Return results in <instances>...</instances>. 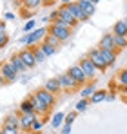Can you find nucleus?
Listing matches in <instances>:
<instances>
[{
    "mask_svg": "<svg viewBox=\"0 0 127 134\" xmlns=\"http://www.w3.org/2000/svg\"><path fill=\"white\" fill-rule=\"evenodd\" d=\"M67 74H69L75 82H78L80 85L85 83V80H87V76H85V72L82 71V67H80V65H71V67H69V71H67Z\"/></svg>",
    "mask_w": 127,
    "mask_h": 134,
    "instance_id": "1a4fd4ad",
    "label": "nucleus"
},
{
    "mask_svg": "<svg viewBox=\"0 0 127 134\" xmlns=\"http://www.w3.org/2000/svg\"><path fill=\"white\" fill-rule=\"evenodd\" d=\"M18 74H20V72L17 71V67L13 65L11 62H4V64H2V83H4V85L17 82V76H18Z\"/></svg>",
    "mask_w": 127,
    "mask_h": 134,
    "instance_id": "7ed1b4c3",
    "label": "nucleus"
},
{
    "mask_svg": "<svg viewBox=\"0 0 127 134\" xmlns=\"http://www.w3.org/2000/svg\"><path fill=\"white\" fill-rule=\"evenodd\" d=\"M78 65L82 67V71L85 72V76H87V80H89V78H93V76H94V72L98 71V69L94 67V64H93V62H91L89 58H84V60H82V62H80Z\"/></svg>",
    "mask_w": 127,
    "mask_h": 134,
    "instance_id": "9b49d317",
    "label": "nucleus"
},
{
    "mask_svg": "<svg viewBox=\"0 0 127 134\" xmlns=\"http://www.w3.org/2000/svg\"><path fill=\"white\" fill-rule=\"evenodd\" d=\"M58 82H60L62 89H73V87H78V85H80V83L75 82L69 74H60V76H58Z\"/></svg>",
    "mask_w": 127,
    "mask_h": 134,
    "instance_id": "ddd939ff",
    "label": "nucleus"
},
{
    "mask_svg": "<svg viewBox=\"0 0 127 134\" xmlns=\"http://www.w3.org/2000/svg\"><path fill=\"white\" fill-rule=\"evenodd\" d=\"M7 40H9L7 35H0V47H6L7 45Z\"/></svg>",
    "mask_w": 127,
    "mask_h": 134,
    "instance_id": "c9c22d12",
    "label": "nucleus"
},
{
    "mask_svg": "<svg viewBox=\"0 0 127 134\" xmlns=\"http://www.w3.org/2000/svg\"><path fill=\"white\" fill-rule=\"evenodd\" d=\"M62 123H65V116H64L62 112H56V114L53 116V120H51V125H53L55 129H58V127H62Z\"/></svg>",
    "mask_w": 127,
    "mask_h": 134,
    "instance_id": "4be33fe9",
    "label": "nucleus"
},
{
    "mask_svg": "<svg viewBox=\"0 0 127 134\" xmlns=\"http://www.w3.org/2000/svg\"><path fill=\"white\" fill-rule=\"evenodd\" d=\"M118 82H120V85H127V69L118 72Z\"/></svg>",
    "mask_w": 127,
    "mask_h": 134,
    "instance_id": "2f4dec72",
    "label": "nucleus"
},
{
    "mask_svg": "<svg viewBox=\"0 0 127 134\" xmlns=\"http://www.w3.org/2000/svg\"><path fill=\"white\" fill-rule=\"evenodd\" d=\"M20 112H35V107H33V103H31L29 98L24 100V102L20 103Z\"/></svg>",
    "mask_w": 127,
    "mask_h": 134,
    "instance_id": "a878e982",
    "label": "nucleus"
},
{
    "mask_svg": "<svg viewBox=\"0 0 127 134\" xmlns=\"http://www.w3.org/2000/svg\"><path fill=\"white\" fill-rule=\"evenodd\" d=\"M44 123H45L44 120H36V121L31 125V131H29V132H40V131H42V127H44Z\"/></svg>",
    "mask_w": 127,
    "mask_h": 134,
    "instance_id": "7c9ffc66",
    "label": "nucleus"
},
{
    "mask_svg": "<svg viewBox=\"0 0 127 134\" xmlns=\"http://www.w3.org/2000/svg\"><path fill=\"white\" fill-rule=\"evenodd\" d=\"M125 69H127V67H125Z\"/></svg>",
    "mask_w": 127,
    "mask_h": 134,
    "instance_id": "49530a36",
    "label": "nucleus"
},
{
    "mask_svg": "<svg viewBox=\"0 0 127 134\" xmlns=\"http://www.w3.org/2000/svg\"><path fill=\"white\" fill-rule=\"evenodd\" d=\"M33 51H35V56H36V62H38V64H40V62H45L47 56H45V53L42 51L40 45H38V47H33Z\"/></svg>",
    "mask_w": 127,
    "mask_h": 134,
    "instance_id": "cd10ccee",
    "label": "nucleus"
},
{
    "mask_svg": "<svg viewBox=\"0 0 127 134\" xmlns=\"http://www.w3.org/2000/svg\"><path fill=\"white\" fill-rule=\"evenodd\" d=\"M9 62L17 67V71H18V72H25V71H27V67H25V64H24V60L20 58V54H13Z\"/></svg>",
    "mask_w": 127,
    "mask_h": 134,
    "instance_id": "6ab92c4d",
    "label": "nucleus"
},
{
    "mask_svg": "<svg viewBox=\"0 0 127 134\" xmlns=\"http://www.w3.org/2000/svg\"><path fill=\"white\" fill-rule=\"evenodd\" d=\"M47 35H49V29H45V27H38V29H35V31H31V33H25V35L20 38V44L31 47V45L36 44L38 40H42V42H44Z\"/></svg>",
    "mask_w": 127,
    "mask_h": 134,
    "instance_id": "f257e3e1",
    "label": "nucleus"
},
{
    "mask_svg": "<svg viewBox=\"0 0 127 134\" xmlns=\"http://www.w3.org/2000/svg\"><path fill=\"white\" fill-rule=\"evenodd\" d=\"M105 98H107V92H105V91H96V92L89 98V102H91V103H100V102H104Z\"/></svg>",
    "mask_w": 127,
    "mask_h": 134,
    "instance_id": "412c9836",
    "label": "nucleus"
},
{
    "mask_svg": "<svg viewBox=\"0 0 127 134\" xmlns=\"http://www.w3.org/2000/svg\"><path fill=\"white\" fill-rule=\"evenodd\" d=\"M113 35H116V36H127V24H125V20H118V22L114 24Z\"/></svg>",
    "mask_w": 127,
    "mask_h": 134,
    "instance_id": "dca6fc26",
    "label": "nucleus"
},
{
    "mask_svg": "<svg viewBox=\"0 0 127 134\" xmlns=\"http://www.w3.org/2000/svg\"><path fill=\"white\" fill-rule=\"evenodd\" d=\"M75 118H76V111H75V112H69V114L65 116V123H69V125H73V121H75Z\"/></svg>",
    "mask_w": 127,
    "mask_h": 134,
    "instance_id": "72a5a7b5",
    "label": "nucleus"
},
{
    "mask_svg": "<svg viewBox=\"0 0 127 134\" xmlns=\"http://www.w3.org/2000/svg\"><path fill=\"white\" fill-rule=\"evenodd\" d=\"M114 98H116V94H114V92H113V94H107V98H105V100H109V102H113V100H114Z\"/></svg>",
    "mask_w": 127,
    "mask_h": 134,
    "instance_id": "ea45409f",
    "label": "nucleus"
},
{
    "mask_svg": "<svg viewBox=\"0 0 127 134\" xmlns=\"http://www.w3.org/2000/svg\"><path fill=\"white\" fill-rule=\"evenodd\" d=\"M38 120L36 112H20V129L22 131H31V125Z\"/></svg>",
    "mask_w": 127,
    "mask_h": 134,
    "instance_id": "423d86ee",
    "label": "nucleus"
},
{
    "mask_svg": "<svg viewBox=\"0 0 127 134\" xmlns=\"http://www.w3.org/2000/svg\"><path fill=\"white\" fill-rule=\"evenodd\" d=\"M2 127H11V129H20V116H15V114H9L6 120H4V125Z\"/></svg>",
    "mask_w": 127,
    "mask_h": 134,
    "instance_id": "2eb2a0df",
    "label": "nucleus"
},
{
    "mask_svg": "<svg viewBox=\"0 0 127 134\" xmlns=\"http://www.w3.org/2000/svg\"><path fill=\"white\" fill-rule=\"evenodd\" d=\"M15 18H17V16H15L13 13H6V15H4V20H15Z\"/></svg>",
    "mask_w": 127,
    "mask_h": 134,
    "instance_id": "4c0bfd02",
    "label": "nucleus"
},
{
    "mask_svg": "<svg viewBox=\"0 0 127 134\" xmlns=\"http://www.w3.org/2000/svg\"><path fill=\"white\" fill-rule=\"evenodd\" d=\"M58 15H60V18H58L56 22H62V24H65V25H69V27H75V25L78 24V20L75 18V15L69 11V7H67L65 4L58 7Z\"/></svg>",
    "mask_w": 127,
    "mask_h": 134,
    "instance_id": "20e7f679",
    "label": "nucleus"
},
{
    "mask_svg": "<svg viewBox=\"0 0 127 134\" xmlns=\"http://www.w3.org/2000/svg\"><path fill=\"white\" fill-rule=\"evenodd\" d=\"M24 31H25V33H31V31H35V20H29V22H25V25H24Z\"/></svg>",
    "mask_w": 127,
    "mask_h": 134,
    "instance_id": "473e14b6",
    "label": "nucleus"
},
{
    "mask_svg": "<svg viewBox=\"0 0 127 134\" xmlns=\"http://www.w3.org/2000/svg\"><path fill=\"white\" fill-rule=\"evenodd\" d=\"M87 58L94 64L96 69H100V71H105V69H107V64H105V60H104V56H102V51H100V49H93V51H89V56H87Z\"/></svg>",
    "mask_w": 127,
    "mask_h": 134,
    "instance_id": "0eeeda50",
    "label": "nucleus"
},
{
    "mask_svg": "<svg viewBox=\"0 0 127 134\" xmlns=\"http://www.w3.org/2000/svg\"><path fill=\"white\" fill-rule=\"evenodd\" d=\"M78 2H84V4H96V0H78Z\"/></svg>",
    "mask_w": 127,
    "mask_h": 134,
    "instance_id": "a19ab883",
    "label": "nucleus"
},
{
    "mask_svg": "<svg viewBox=\"0 0 127 134\" xmlns=\"http://www.w3.org/2000/svg\"><path fill=\"white\" fill-rule=\"evenodd\" d=\"M80 4V7H82V11H84V15L87 18H91L93 15H94V11H96V4H84V2H78Z\"/></svg>",
    "mask_w": 127,
    "mask_h": 134,
    "instance_id": "aec40b11",
    "label": "nucleus"
},
{
    "mask_svg": "<svg viewBox=\"0 0 127 134\" xmlns=\"http://www.w3.org/2000/svg\"><path fill=\"white\" fill-rule=\"evenodd\" d=\"M44 42H47V44H51L53 47H58V44H60V40H58V38H56L55 35H51V33H49V35L45 36V40H44Z\"/></svg>",
    "mask_w": 127,
    "mask_h": 134,
    "instance_id": "c756f323",
    "label": "nucleus"
},
{
    "mask_svg": "<svg viewBox=\"0 0 127 134\" xmlns=\"http://www.w3.org/2000/svg\"><path fill=\"white\" fill-rule=\"evenodd\" d=\"M29 100H31V103H33V107H35V112H36V114H47V112H49V109H47L42 102L36 98V94H31Z\"/></svg>",
    "mask_w": 127,
    "mask_h": 134,
    "instance_id": "4468645a",
    "label": "nucleus"
},
{
    "mask_svg": "<svg viewBox=\"0 0 127 134\" xmlns=\"http://www.w3.org/2000/svg\"><path fill=\"white\" fill-rule=\"evenodd\" d=\"M2 132L4 134H20L18 129H11V127H2Z\"/></svg>",
    "mask_w": 127,
    "mask_h": 134,
    "instance_id": "f704fd0d",
    "label": "nucleus"
},
{
    "mask_svg": "<svg viewBox=\"0 0 127 134\" xmlns=\"http://www.w3.org/2000/svg\"><path fill=\"white\" fill-rule=\"evenodd\" d=\"M35 94H36V98L42 102L47 109H51V107L55 105V94H53V92H49L47 89H40V91H36Z\"/></svg>",
    "mask_w": 127,
    "mask_h": 134,
    "instance_id": "6e6552de",
    "label": "nucleus"
},
{
    "mask_svg": "<svg viewBox=\"0 0 127 134\" xmlns=\"http://www.w3.org/2000/svg\"><path fill=\"white\" fill-rule=\"evenodd\" d=\"M0 35H6V22L0 24Z\"/></svg>",
    "mask_w": 127,
    "mask_h": 134,
    "instance_id": "58836bf2",
    "label": "nucleus"
},
{
    "mask_svg": "<svg viewBox=\"0 0 127 134\" xmlns=\"http://www.w3.org/2000/svg\"><path fill=\"white\" fill-rule=\"evenodd\" d=\"M64 4H71V2H73V0H62Z\"/></svg>",
    "mask_w": 127,
    "mask_h": 134,
    "instance_id": "37998d69",
    "label": "nucleus"
},
{
    "mask_svg": "<svg viewBox=\"0 0 127 134\" xmlns=\"http://www.w3.org/2000/svg\"><path fill=\"white\" fill-rule=\"evenodd\" d=\"M44 89H47L49 92H53V94H56L58 91L62 89V85H60V82H58V78H51V80H47L45 82V87Z\"/></svg>",
    "mask_w": 127,
    "mask_h": 134,
    "instance_id": "a211bd4d",
    "label": "nucleus"
},
{
    "mask_svg": "<svg viewBox=\"0 0 127 134\" xmlns=\"http://www.w3.org/2000/svg\"><path fill=\"white\" fill-rule=\"evenodd\" d=\"M65 5L69 7V11L75 15V18H76L78 22H85V20H87V16L84 15V11H82V7H80L78 2H71V4H65Z\"/></svg>",
    "mask_w": 127,
    "mask_h": 134,
    "instance_id": "9d476101",
    "label": "nucleus"
},
{
    "mask_svg": "<svg viewBox=\"0 0 127 134\" xmlns=\"http://www.w3.org/2000/svg\"><path fill=\"white\" fill-rule=\"evenodd\" d=\"M42 2H44V0H24V2H22V5H24L25 9L33 11V9H36V7H38Z\"/></svg>",
    "mask_w": 127,
    "mask_h": 134,
    "instance_id": "b1692460",
    "label": "nucleus"
},
{
    "mask_svg": "<svg viewBox=\"0 0 127 134\" xmlns=\"http://www.w3.org/2000/svg\"><path fill=\"white\" fill-rule=\"evenodd\" d=\"M40 47H42L44 53H45V56H53V54L56 53V47H53L51 44H47V42H42V44H40Z\"/></svg>",
    "mask_w": 127,
    "mask_h": 134,
    "instance_id": "393cba45",
    "label": "nucleus"
},
{
    "mask_svg": "<svg viewBox=\"0 0 127 134\" xmlns=\"http://www.w3.org/2000/svg\"><path fill=\"white\" fill-rule=\"evenodd\" d=\"M89 103H91V102H89L87 98H82V100L76 103V112H84L85 109H87V105H89Z\"/></svg>",
    "mask_w": 127,
    "mask_h": 134,
    "instance_id": "c85d7f7f",
    "label": "nucleus"
},
{
    "mask_svg": "<svg viewBox=\"0 0 127 134\" xmlns=\"http://www.w3.org/2000/svg\"><path fill=\"white\" fill-rule=\"evenodd\" d=\"M114 47L116 49H125L127 47V36H116L114 35Z\"/></svg>",
    "mask_w": 127,
    "mask_h": 134,
    "instance_id": "bb28decb",
    "label": "nucleus"
},
{
    "mask_svg": "<svg viewBox=\"0 0 127 134\" xmlns=\"http://www.w3.org/2000/svg\"><path fill=\"white\" fill-rule=\"evenodd\" d=\"M94 92H96V89H94V83H89V85H85L84 89L80 91L82 98H87V100H89V98H91V96H93Z\"/></svg>",
    "mask_w": 127,
    "mask_h": 134,
    "instance_id": "5701e85b",
    "label": "nucleus"
},
{
    "mask_svg": "<svg viewBox=\"0 0 127 134\" xmlns=\"http://www.w3.org/2000/svg\"><path fill=\"white\" fill-rule=\"evenodd\" d=\"M71 29H73V27H69V25H65V24H62V22H55V24H51L49 33L55 35L60 42H65V40L71 38Z\"/></svg>",
    "mask_w": 127,
    "mask_h": 134,
    "instance_id": "f03ea898",
    "label": "nucleus"
},
{
    "mask_svg": "<svg viewBox=\"0 0 127 134\" xmlns=\"http://www.w3.org/2000/svg\"><path fill=\"white\" fill-rule=\"evenodd\" d=\"M122 92H125V94H127V85H122Z\"/></svg>",
    "mask_w": 127,
    "mask_h": 134,
    "instance_id": "79ce46f5",
    "label": "nucleus"
},
{
    "mask_svg": "<svg viewBox=\"0 0 127 134\" xmlns=\"http://www.w3.org/2000/svg\"><path fill=\"white\" fill-rule=\"evenodd\" d=\"M0 134H4V132H0Z\"/></svg>",
    "mask_w": 127,
    "mask_h": 134,
    "instance_id": "c03bdc74",
    "label": "nucleus"
},
{
    "mask_svg": "<svg viewBox=\"0 0 127 134\" xmlns=\"http://www.w3.org/2000/svg\"><path fill=\"white\" fill-rule=\"evenodd\" d=\"M71 132V125L69 123H64V127H62V134H69Z\"/></svg>",
    "mask_w": 127,
    "mask_h": 134,
    "instance_id": "e433bc0d",
    "label": "nucleus"
},
{
    "mask_svg": "<svg viewBox=\"0 0 127 134\" xmlns=\"http://www.w3.org/2000/svg\"><path fill=\"white\" fill-rule=\"evenodd\" d=\"M100 51H102V56H104V60H105L107 67L116 64V53H114V51H109V49H100Z\"/></svg>",
    "mask_w": 127,
    "mask_h": 134,
    "instance_id": "f3484780",
    "label": "nucleus"
},
{
    "mask_svg": "<svg viewBox=\"0 0 127 134\" xmlns=\"http://www.w3.org/2000/svg\"><path fill=\"white\" fill-rule=\"evenodd\" d=\"M22 2H24V0H22Z\"/></svg>",
    "mask_w": 127,
    "mask_h": 134,
    "instance_id": "a18cd8bd",
    "label": "nucleus"
},
{
    "mask_svg": "<svg viewBox=\"0 0 127 134\" xmlns=\"http://www.w3.org/2000/svg\"><path fill=\"white\" fill-rule=\"evenodd\" d=\"M98 49H109V51H114V49H116V47H114V35H113V33L104 35L102 40H100Z\"/></svg>",
    "mask_w": 127,
    "mask_h": 134,
    "instance_id": "f8f14e48",
    "label": "nucleus"
},
{
    "mask_svg": "<svg viewBox=\"0 0 127 134\" xmlns=\"http://www.w3.org/2000/svg\"><path fill=\"white\" fill-rule=\"evenodd\" d=\"M18 54H20L22 60H24V64H25V67H27V69H33V67L38 64V62H36V56H35L33 47H25V49H22Z\"/></svg>",
    "mask_w": 127,
    "mask_h": 134,
    "instance_id": "39448f33",
    "label": "nucleus"
}]
</instances>
